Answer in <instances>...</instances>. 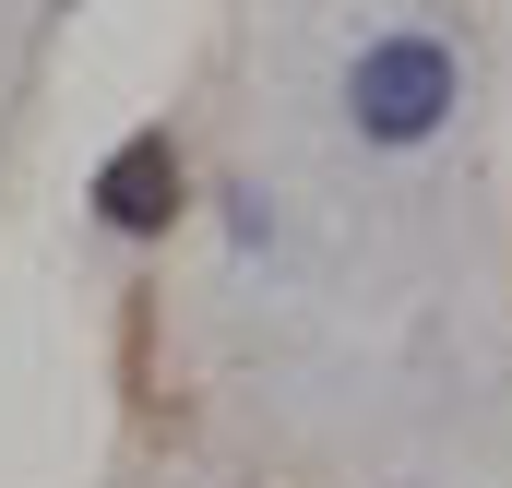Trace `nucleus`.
<instances>
[{"label":"nucleus","mask_w":512,"mask_h":488,"mask_svg":"<svg viewBox=\"0 0 512 488\" xmlns=\"http://www.w3.org/2000/svg\"><path fill=\"white\" fill-rule=\"evenodd\" d=\"M453 96H465V72H453L441 36H382L346 72V120L370 131V143H429V131L453 120Z\"/></svg>","instance_id":"1"},{"label":"nucleus","mask_w":512,"mask_h":488,"mask_svg":"<svg viewBox=\"0 0 512 488\" xmlns=\"http://www.w3.org/2000/svg\"><path fill=\"white\" fill-rule=\"evenodd\" d=\"M96 215H108V227H131V239L179 215V155H167V131H131L120 155L96 167Z\"/></svg>","instance_id":"2"}]
</instances>
